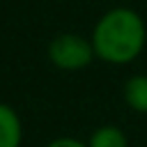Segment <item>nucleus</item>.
Masks as SVG:
<instances>
[{
	"instance_id": "nucleus-4",
	"label": "nucleus",
	"mask_w": 147,
	"mask_h": 147,
	"mask_svg": "<svg viewBox=\"0 0 147 147\" xmlns=\"http://www.w3.org/2000/svg\"><path fill=\"white\" fill-rule=\"evenodd\" d=\"M122 96L133 113L147 115V74H133L131 78H126Z\"/></svg>"
},
{
	"instance_id": "nucleus-1",
	"label": "nucleus",
	"mask_w": 147,
	"mask_h": 147,
	"mask_svg": "<svg viewBox=\"0 0 147 147\" xmlns=\"http://www.w3.org/2000/svg\"><path fill=\"white\" fill-rule=\"evenodd\" d=\"M96 60L115 67L136 62L147 44L145 18L131 7H113L103 11L90 34Z\"/></svg>"
},
{
	"instance_id": "nucleus-5",
	"label": "nucleus",
	"mask_w": 147,
	"mask_h": 147,
	"mask_svg": "<svg viewBox=\"0 0 147 147\" xmlns=\"http://www.w3.org/2000/svg\"><path fill=\"white\" fill-rule=\"evenodd\" d=\"M87 147H129V138H126V133L119 126L101 124V126H96L90 133Z\"/></svg>"
},
{
	"instance_id": "nucleus-3",
	"label": "nucleus",
	"mask_w": 147,
	"mask_h": 147,
	"mask_svg": "<svg viewBox=\"0 0 147 147\" xmlns=\"http://www.w3.org/2000/svg\"><path fill=\"white\" fill-rule=\"evenodd\" d=\"M23 145V122L21 115L5 101H0V147Z\"/></svg>"
},
{
	"instance_id": "nucleus-2",
	"label": "nucleus",
	"mask_w": 147,
	"mask_h": 147,
	"mask_svg": "<svg viewBox=\"0 0 147 147\" xmlns=\"http://www.w3.org/2000/svg\"><path fill=\"white\" fill-rule=\"evenodd\" d=\"M48 60L60 71H80L96 60L90 37H83L78 32H62L55 34L48 44Z\"/></svg>"
},
{
	"instance_id": "nucleus-6",
	"label": "nucleus",
	"mask_w": 147,
	"mask_h": 147,
	"mask_svg": "<svg viewBox=\"0 0 147 147\" xmlns=\"http://www.w3.org/2000/svg\"><path fill=\"white\" fill-rule=\"evenodd\" d=\"M46 147H87L85 140H78L74 136H60V138H53Z\"/></svg>"
}]
</instances>
